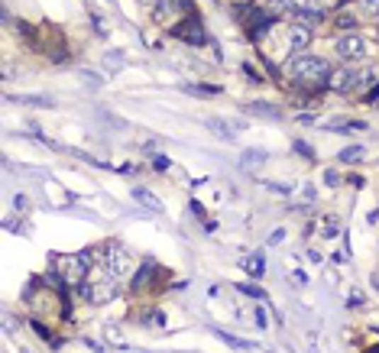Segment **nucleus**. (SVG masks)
<instances>
[{
	"instance_id": "1",
	"label": "nucleus",
	"mask_w": 379,
	"mask_h": 353,
	"mask_svg": "<svg viewBox=\"0 0 379 353\" xmlns=\"http://www.w3.org/2000/svg\"><path fill=\"white\" fill-rule=\"evenodd\" d=\"M120 276H114L107 266H94L91 272H88V279H84L81 285V295L88 301H94V305H104V301H111L117 292H120V282H117Z\"/></svg>"
},
{
	"instance_id": "2",
	"label": "nucleus",
	"mask_w": 379,
	"mask_h": 353,
	"mask_svg": "<svg viewBox=\"0 0 379 353\" xmlns=\"http://www.w3.org/2000/svg\"><path fill=\"white\" fill-rule=\"evenodd\" d=\"M292 78H295L298 85H308V88H321L327 85V78H331V65H327L321 55H295L292 62Z\"/></svg>"
},
{
	"instance_id": "3",
	"label": "nucleus",
	"mask_w": 379,
	"mask_h": 353,
	"mask_svg": "<svg viewBox=\"0 0 379 353\" xmlns=\"http://www.w3.org/2000/svg\"><path fill=\"white\" fill-rule=\"evenodd\" d=\"M334 52L341 55L344 62H363L373 49H370V42H366L360 33H347V36H341L337 42H334Z\"/></svg>"
},
{
	"instance_id": "4",
	"label": "nucleus",
	"mask_w": 379,
	"mask_h": 353,
	"mask_svg": "<svg viewBox=\"0 0 379 353\" xmlns=\"http://www.w3.org/2000/svg\"><path fill=\"white\" fill-rule=\"evenodd\" d=\"M104 266L114 272V276H130L133 272V266H137V260H133V253H130L123 243H107L104 250Z\"/></svg>"
},
{
	"instance_id": "5",
	"label": "nucleus",
	"mask_w": 379,
	"mask_h": 353,
	"mask_svg": "<svg viewBox=\"0 0 379 353\" xmlns=\"http://www.w3.org/2000/svg\"><path fill=\"white\" fill-rule=\"evenodd\" d=\"M152 13H156V20L166 26L179 23V16L188 13L191 16V0H159L156 7H152Z\"/></svg>"
},
{
	"instance_id": "6",
	"label": "nucleus",
	"mask_w": 379,
	"mask_h": 353,
	"mask_svg": "<svg viewBox=\"0 0 379 353\" xmlns=\"http://www.w3.org/2000/svg\"><path fill=\"white\" fill-rule=\"evenodd\" d=\"M356 75H360V69H334L327 78V88H334L337 94L356 91Z\"/></svg>"
},
{
	"instance_id": "7",
	"label": "nucleus",
	"mask_w": 379,
	"mask_h": 353,
	"mask_svg": "<svg viewBox=\"0 0 379 353\" xmlns=\"http://www.w3.org/2000/svg\"><path fill=\"white\" fill-rule=\"evenodd\" d=\"M172 33L179 39H185V42H191V46H205V30H201V23L195 20V13H191L185 23L172 26Z\"/></svg>"
},
{
	"instance_id": "8",
	"label": "nucleus",
	"mask_w": 379,
	"mask_h": 353,
	"mask_svg": "<svg viewBox=\"0 0 379 353\" xmlns=\"http://www.w3.org/2000/svg\"><path fill=\"white\" fill-rule=\"evenodd\" d=\"M285 42H288V49H292V52H302V49H308V42H311V26H308V23H288Z\"/></svg>"
},
{
	"instance_id": "9",
	"label": "nucleus",
	"mask_w": 379,
	"mask_h": 353,
	"mask_svg": "<svg viewBox=\"0 0 379 353\" xmlns=\"http://www.w3.org/2000/svg\"><path fill=\"white\" fill-rule=\"evenodd\" d=\"M308 7V0H269L266 13L269 16H282V13H302Z\"/></svg>"
},
{
	"instance_id": "10",
	"label": "nucleus",
	"mask_w": 379,
	"mask_h": 353,
	"mask_svg": "<svg viewBox=\"0 0 379 353\" xmlns=\"http://www.w3.org/2000/svg\"><path fill=\"white\" fill-rule=\"evenodd\" d=\"M247 114H256V117H269V120H279L282 110L273 108V104H263V100H256V104H247Z\"/></svg>"
},
{
	"instance_id": "11",
	"label": "nucleus",
	"mask_w": 379,
	"mask_h": 353,
	"mask_svg": "<svg viewBox=\"0 0 379 353\" xmlns=\"http://www.w3.org/2000/svg\"><path fill=\"white\" fill-rule=\"evenodd\" d=\"M318 227H321V237H324V240H334V237H337V233H341V221H337V217H331V214H324V217H321V221H318Z\"/></svg>"
},
{
	"instance_id": "12",
	"label": "nucleus",
	"mask_w": 379,
	"mask_h": 353,
	"mask_svg": "<svg viewBox=\"0 0 379 353\" xmlns=\"http://www.w3.org/2000/svg\"><path fill=\"white\" fill-rule=\"evenodd\" d=\"M243 269H247L250 276H263V269H266L263 253H250V256H243Z\"/></svg>"
},
{
	"instance_id": "13",
	"label": "nucleus",
	"mask_w": 379,
	"mask_h": 353,
	"mask_svg": "<svg viewBox=\"0 0 379 353\" xmlns=\"http://www.w3.org/2000/svg\"><path fill=\"white\" fill-rule=\"evenodd\" d=\"M370 85H379V75L373 69H363L360 75H356V91H366Z\"/></svg>"
},
{
	"instance_id": "14",
	"label": "nucleus",
	"mask_w": 379,
	"mask_h": 353,
	"mask_svg": "<svg viewBox=\"0 0 379 353\" xmlns=\"http://www.w3.org/2000/svg\"><path fill=\"white\" fill-rule=\"evenodd\" d=\"M208 127H211V130L217 133L220 139H234V137H237L234 130H227V123H224V120H217V117H211V120H208Z\"/></svg>"
},
{
	"instance_id": "15",
	"label": "nucleus",
	"mask_w": 379,
	"mask_h": 353,
	"mask_svg": "<svg viewBox=\"0 0 379 353\" xmlns=\"http://www.w3.org/2000/svg\"><path fill=\"white\" fill-rule=\"evenodd\" d=\"M263 162H266L263 149H250V153L243 156V166H247V169H253V166H263Z\"/></svg>"
},
{
	"instance_id": "16",
	"label": "nucleus",
	"mask_w": 379,
	"mask_h": 353,
	"mask_svg": "<svg viewBox=\"0 0 379 353\" xmlns=\"http://www.w3.org/2000/svg\"><path fill=\"white\" fill-rule=\"evenodd\" d=\"M334 26H337V30H353L356 16L353 13H337V16H334Z\"/></svg>"
},
{
	"instance_id": "17",
	"label": "nucleus",
	"mask_w": 379,
	"mask_h": 353,
	"mask_svg": "<svg viewBox=\"0 0 379 353\" xmlns=\"http://www.w3.org/2000/svg\"><path fill=\"white\" fill-rule=\"evenodd\" d=\"M363 153H366L363 146H347L341 153V162H360V159H363Z\"/></svg>"
},
{
	"instance_id": "18",
	"label": "nucleus",
	"mask_w": 379,
	"mask_h": 353,
	"mask_svg": "<svg viewBox=\"0 0 379 353\" xmlns=\"http://www.w3.org/2000/svg\"><path fill=\"white\" fill-rule=\"evenodd\" d=\"M185 91H191V94H217V88H211V85H185Z\"/></svg>"
},
{
	"instance_id": "19",
	"label": "nucleus",
	"mask_w": 379,
	"mask_h": 353,
	"mask_svg": "<svg viewBox=\"0 0 379 353\" xmlns=\"http://www.w3.org/2000/svg\"><path fill=\"white\" fill-rule=\"evenodd\" d=\"M324 185L327 188H337V185H341V175H337L334 169H324Z\"/></svg>"
},
{
	"instance_id": "20",
	"label": "nucleus",
	"mask_w": 379,
	"mask_h": 353,
	"mask_svg": "<svg viewBox=\"0 0 379 353\" xmlns=\"http://www.w3.org/2000/svg\"><path fill=\"white\" fill-rule=\"evenodd\" d=\"M360 10L363 13H379V0H360Z\"/></svg>"
},
{
	"instance_id": "21",
	"label": "nucleus",
	"mask_w": 379,
	"mask_h": 353,
	"mask_svg": "<svg viewBox=\"0 0 379 353\" xmlns=\"http://www.w3.org/2000/svg\"><path fill=\"white\" fill-rule=\"evenodd\" d=\"M295 153L302 156V159H308V162L315 159V149H311V146H305V143H295Z\"/></svg>"
},
{
	"instance_id": "22",
	"label": "nucleus",
	"mask_w": 379,
	"mask_h": 353,
	"mask_svg": "<svg viewBox=\"0 0 379 353\" xmlns=\"http://www.w3.org/2000/svg\"><path fill=\"white\" fill-rule=\"evenodd\" d=\"M360 305H363V295L353 292V295H350V308H360Z\"/></svg>"
},
{
	"instance_id": "23",
	"label": "nucleus",
	"mask_w": 379,
	"mask_h": 353,
	"mask_svg": "<svg viewBox=\"0 0 379 353\" xmlns=\"http://www.w3.org/2000/svg\"><path fill=\"white\" fill-rule=\"evenodd\" d=\"M292 279H295V285H305V282H308V276H305V272H292Z\"/></svg>"
},
{
	"instance_id": "24",
	"label": "nucleus",
	"mask_w": 379,
	"mask_h": 353,
	"mask_svg": "<svg viewBox=\"0 0 379 353\" xmlns=\"http://www.w3.org/2000/svg\"><path fill=\"white\" fill-rule=\"evenodd\" d=\"M282 240H285V231H276V233H273V240H269V243H282Z\"/></svg>"
},
{
	"instance_id": "25",
	"label": "nucleus",
	"mask_w": 379,
	"mask_h": 353,
	"mask_svg": "<svg viewBox=\"0 0 379 353\" xmlns=\"http://www.w3.org/2000/svg\"><path fill=\"white\" fill-rule=\"evenodd\" d=\"M140 4H146V7H156V4H159V0H140Z\"/></svg>"
},
{
	"instance_id": "26",
	"label": "nucleus",
	"mask_w": 379,
	"mask_h": 353,
	"mask_svg": "<svg viewBox=\"0 0 379 353\" xmlns=\"http://www.w3.org/2000/svg\"><path fill=\"white\" fill-rule=\"evenodd\" d=\"M373 104H376V108H379V91H376V94H373Z\"/></svg>"
},
{
	"instance_id": "27",
	"label": "nucleus",
	"mask_w": 379,
	"mask_h": 353,
	"mask_svg": "<svg viewBox=\"0 0 379 353\" xmlns=\"http://www.w3.org/2000/svg\"><path fill=\"white\" fill-rule=\"evenodd\" d=\"M237 4H250V0H237Z\"/></svg>"
}]
</instances>
